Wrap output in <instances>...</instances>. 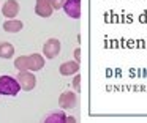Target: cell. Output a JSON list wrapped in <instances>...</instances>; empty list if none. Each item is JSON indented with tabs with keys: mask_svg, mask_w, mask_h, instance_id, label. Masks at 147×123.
<instances>
[{
	"mask_svg": "<svg viewBox=\"0 0 147 123\" xmlns=\"http://www.w3.org/2000/svg\"><path fill=\"white\" fill-rule=\"evenodd\" d=\"M14 55V46L7 41H0V58H11Z\"/></svg>",
	"mask_w": 147,
	"mask_h": 123,
	"instance_id": "8fae6325",
	"label": "cell"
},
{
	"mask_svg": "<svg viewBox=\"0 0 147 123\" xmlns=\"http://www.w3.org/2000/svg\"><path fill=\"white\" fill-rule=\"evenodd\" d=\"M79 62H76V60H70V62H65L60 65V68H59V73H60L62 76H74L76 73H79Z\"/></svg>",
	"mask_w": 147,
	"mask_h": 123,
	"instance_id": "9c48e42d",
	"label": "cell"
},
{
	"mask_svg": "<svg viewBox=\"0 0 147 123\" xmlns=\"http://www.w3.org/2000/svg\"><path fill=\"white\" fill-rule=\"evenodd\" d=\"M65 2H67V0H51V5L54 9H62L65 5Z\"/></svg>",
	"mask_w": 147,
	"mask_h": 123,
	"instance_id": "5bb4252c",
	"label": "cell"
},
{
	"mask_svg": "<svg viewBox=\"0 0 147 123\" xmlns=\"http://www.w3.org/2000/svg\"><path fill=\"white\" fill-rule=\"evenodd\" d=\"M78 118H74V117H68L67 115V120H65V123H76Z\"/></svg>",
	"mask_w": 147,
	"mask_h": 123,
	"instance_id": "2e32d148",
	"label": "cell"
},
{
	"mask_svg": "<svg viewBox=\"0 0 147 123\" xmlns=\"http://www.w3.org/2000/svg\"><path fill=\"white\" fill-rule=\"evenodd\" d=\"M16 79L21 85V90L24 91H32L36 85V77L33 74V71H19Z\"/></svg>",
	"mask_w": 147,
	"mask_h": 123,
	"instance_id": "7a4b0ae2",
	"label": "cell"
},
{
	"mask_svg": "<svg viewBox=\"0 0 147 123\" xmlns=\"http://www.w3.org/2000/svg\"><path fill=\"white\" fill-rule=\"evenodd\" d=\"M45 66V57L41 54H30L27 55V69L29 71H40Z\"/></svg>",
	"mask_w": 147,
	"mask_h": 123,
	"instance_id": "ba28073f",
	"label": "cell"
},
{
	"mask_svg": "<svg viewBox=\"0 0 147 123\" xmlns=\"http://www.w3.org/2000/svg\"><path fill=\"white\" fill-rule=\"evenodd\" d=\"M21 91V85L13 76H0V95L2 96H16Z\"/></svg>",
	"mask_w": 147,
	"mask_h": 123,
	"instance_id": "6da1fadb",
	"label": "cell"
},
{
	"mask_svg": "<svg viewBox=\"0 0 147 123\" xmlns=\"http://www.w3.org/2000/svg\"><path fill=\"white\" fill-rule=\"evenodd\" d=\"M24 28V24L22 21H19V19H7V21L3 22V30L8 32V33H19L21 30Z\"/></svg>",
	"mask_w": 147,
	"mask_h": 123,
	"instance_id": "30bf717a",
	"label": "cell"
},
{
	"mask_svg": "<svg viewBox=\"0 0 147 123\" xmlns=\"http://www.w3.org/2000/svg\"><path fill=\"white\" fill-rule=\"evenodd\" d=\"M63 11L68 17L78 21L81 17V0H67L63 5Z\"/></svg>",
	"mask_w": 147,
	"mask_h": 123,
	"instance_id": "5b68a950",
	"label": "cell"
},
{
	"mask_svg": "<svg viewBox=\"0 0 147 123\" xmlns=\"http://www.w3.org/2000/svg\"><path fill=\"white\" fill-rule=\"evenodd\" d=\"M73 87H74V90H76V91H81V74H79V73H76V74H74Z\"/></svg>",
	"mask_w": 147,
	"mask_h": 123,
	"instance_id": "4fadbf2b",
	"label": "cell"
},
{
	"mask_svg": "<svg viewBox=\"0 0 147 123\" xmlns=\"http://www.w3.org/2000/svg\"><path fill=\"white\" fill-rule=\"evenodd\" d=\"M60 47H62L60 40H57V38H49V40L43 44V54H45L46 58L52 60L60 54Z\"/></svg>",
	"mask_w": 147,
	"mask_h": 123,
	"instance_id": "3957f363",
	"label": "cell"
},
{
	"mask_svg": "<svg viewBox=\"0 0 147 123\" xmlns=\"http://www.w3.org/2000/svg\"><path fill=\"white\" fill-rule=\"evenodd\" d=\"M73 55H74V58H76V62L81 63V49H79V47H76V49H74Z\"/></svg>",
	"mask_w": 147,
	"mask_h": 123,
	"instance_id": "9a60e30c",
	"label": "cell"
},
{
	"mask_svg": "<svg viewBox=\"0 0 147 123\" xmlns=\"http://www.w3.org/2000/svg\"><path fill=\"white\" fill-rule=\"evenodd\" d=\"M19 2L18 0H7V2L2 5V14L7 19H14L18 14H19Z\"/></svg>",
	"mask_w": 147,
	"mask_h": 123,
	"instance_id": "8992f818",
	"label": "cell"
},
{
	"mask_svg": "<svg viewBox=\"0 0 147 123\" xmlns=\"http://www.w3.org/2000/svg\"><path fill=\"white\" fill-rule=\"evenodd\" d=\"M65 120H67V114L63 110H55V112L49 114L46 117L45 122L46 123H65Z\"/></svg>",
	"mask_w": 147,
	"mask_h": 123,
	"instance_id": "7c38bea8",
	"label": "cell"
},
{
	"mask_svg": "<svg viewBox=\"0 0 147 123\" xmlns=\"http://www.w3.org/2000/svg\"><path fill=\"white\" fill-rule=\"evenodd\" d=\"M59 106L65 110L74 109L78 106V96L74 95V91H63L59 96Z\"/></svg>",
	"mask_w": 147,
	"mask_h": 123,
	"instance_id": "277c9868",
	"label": "cell"
},
{
	"mask_svg": "<svg viewBox=\"0 0 147 123\" xmlns=\"http://www.w3.org/2000/svg\"><path fill=\"white\" fill-rule=\"evenodd\" d=\"M52 13H54V8L51 5V0H36L35 3V14L40 16V17H51Z\"/></svg>",
	"mask_w": 147,
	"mask_h": 123,
	"instance_id": "52a82bcc",
	"label": "cell"
}]
</instances>
